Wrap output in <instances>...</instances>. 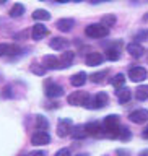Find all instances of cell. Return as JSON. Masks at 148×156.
Instances as JSON below:
<instances>
[{
    "mask_svg": "<svg viewBox=\"0 0 148 156\" xmlns=\"http://www.w3.org/2000/svg\"><path fill=\"white\" fill-rule=\"evenodd\" d=\"M85 34L88 37H93V39H101V37H106L109 34V28H106L101 23H93V24H88L85 28Z\"/></svg>",
    "mask_w": 148,
    "mask_h": 156,
    "instance_id": "1",
    "label": "cell"
},
{
    "mask_svg": "<svg viewBox=\"0 0 148 156\" xmlns=\"http://www.w3.org/2000/svg\"><path fill=\"white\" fill-rule=\"evenodd\" d=\"M103 127H104V132H107L111 136H116L117 132H119V115L116 114H111V115H106L104 120H103Z\"/></svg>",
    "mask_w": 148,
    "mask_h": 156,
    "instance_id": "2",
    "label": "cell"
},
{
    "mask_svg": "<svg viewBox=\"0 0 148 156\" xmlns=\"http://www.w3.org/2000/svg\"><path fill=\"white\" fill-rule=\"evenodd\" d=\"M90 98L91 96L88 94L86 91H75L67 98V101H68V104H72V106H86L88 101H90Z\"/></svg>",
    "mask_w": 148,
    "mask_h": 156,
    "instance_id": "3",
    "label": "cell"
},
{
    "mask_svg": "<svg viewBox=\"0 0 148 156\" xmlns=\"http://www.w3.org/2000/svg\"><path fill=\"white\" fill-rule=\"evenodd\" d=\"M107 101H109L107 94L104 91H101V93H98V94H95L93 98H90L86 107H91V109H101V107H104L107 104Z\"/></svg>",
    "mask_w": 148,
    "mask_h": 156,
    "instance_id": "4",
    "label": "cell"
},
{
    "mask_svg": "<svg viewBox=\"0 0 148 156\" xmlns=\"http://www.w3.org/2000/svg\"><path fill=\"white\" fill-rule=\"evenodd\" d=\"M31 143L34 146L49 145V143H51V135H49L46 130H38L36 133H33V136H31Z\"/></svg>",
    "mask_w": 148,
    "mask_h": 156,
    "instance_id": "5",
    "label": "cell"
},
{
    "mask_svg": "<svg viewBox=\"0 0 148 156\" xmlns=\"http://www.w3.org/2000/svg\"><path fill=\"white\" fill-rule=\"evenodd\" d=\"M72 130H73V122L70 119H60L57 124V135L59 136H67V135H72Z\"/></svg>",
    "mask_w": 148,
    "mask_h": 156,
    "instance_id": "6",
    "label": "cell"
},
{
    "mask_svg": "<svg viewBox=\"0 0 148 156\" xmlns=\"http://www.w3.org/2000/svg\"><path fill=\"white\" fill-rule=\"evenodd\" d=\"M21 52V47L16 44H8V42H2L0 44V55H18Z\"/></svg>",
    "mask_w": 148,
    "mask_h": 156,
    "instance_id": "7",
    "label": "cell"
},
{
    "mask_svg": "<svg viewBox=\"0 0 148 156\" xmlns=\"http://www.w3.org/2000/svg\"><path fill=\"white\" fill-rule=\"evenodd\" d=\"M46 94L49 98H60L63 94V88L57 83L52 81H46Z\"/></svg>",
    "mask_w": 148,
    "mask_h": 156,
    "instance_id": "8",
    "label": "cell"
},
{
    "mask_svg": "<svg viewBox=\"0 0 148 156\" xmlns=\"http://www.w3.org/2000/svg\"><path fill=\"white\" fill-rule=\"evenodd\" d=\"M129 119L134 124H145V122H148V111L146 109H137L134 112H130Z\"/></svg>",
    "mask_w": 148,
    "mask_h": 156,
    "instance_id": "9",
    "label": "cell"
},
{
    "mask_svg": "<svg viewBox=\"0 0 148 156\" xmlns=\"http://www.w3.org/2000/svg\"><path fill=\"white\" fill-rule=\"evenodd\" d=\"M129 78L132 81L139 83V81H143L146 78V70L143 67H132L129 70Z\"/></svg>",
    "mask_w": 148,
    "mask_h": 156,
    "instance_id": "10",
    "label": "cell"
},
{
    "mask_svg": "<svg viewBox=\"0 0 148 156\" xmlns=\"http://www.w3.org/2000/svg\"><path fill=\"white\" fill-rule=\"evenodd\" d=\"M85 129H86V133L93 136H101L104 133V127H103L101 122H88Z\"/></svg>",
    "mask_w": 148,
    "mask_h": 156,
    "instance_id": "11",
    "label": "cell"
},
{
    "mask_svg": "<svg viewBox=\"0 0 148 156\" xmlns=\"http://www.w3.org/2000/svg\"><path fill=\"white\" fill-rule=\"evenodd\" d=\"M49 34V29L44 26L42 23H36L33 26V31H31V36H33V39L34 41H41L42 37H46Z\"/></svg>",
    "mask_w": 148,
    "mask_h": 156,
    "instance_id": "12",
    "label": "cell"
},
{
    "mask_svg": "<svg viewBox=\"0 0 148 156\" xmlns=\"http://www.w3.org/2000/svg\"><path fill=\"white\" fill-rule=\"evenodd\" d=\"M42 65L46 68H51V70H59V68H62L60 60L54 55H44L42 57Z\"/></svg>",
    "mask_w": 148,
    "mask_h": 156,
    "instance_id": "13",
    "label": "cell"
},
{
    "mask_svg": "<svg viewBox=\"0 0 148 156\" xmlns=\"http://www.w3.org/2000/svg\"><path fill=\"white\" fill-rule=\"evenodd\" d=\"M103 62H104V57H103L99 52H90L86 55V65H90V67L101 65Z\"/></svg>",
    "mask_w": 148,
    "mask_h": 156,
    "instance_id": "14",
    "label": "cell"
},
{
    "mask_svg": "<svg viewBox=\"0 0 148 156\" xmlns=\"http://www.w3.org/2000/svg\"><path fill=\"white\" fill-rule=\"evenodd\" d=\"M127 52L130 54L134 58H139V57H142L143 55V52H145V49L140 46L139 42H130L129 46H127Z\"/></svg>",
    "mask_w": 148,
    "mask_h": 156,
    "instance_id": "15",
    "label": "cell"
},
{
    "mask_svg": "<svg viewBox=\"0 0 148 156\" xmlns=\"http://www.w3.org/2000/svg\"><path fill=\"white\" fill-rule=\"evenodd\" d=\"M49 46H51L54 51H63V49L68 47V41L63 37H52L51 42H49Z\"/></svg>",
    "mask_w": 148,
    "mask_h": 156,
    "instance_id": "16",
    "label": "cell"
},
{
    "mask_svg": "<svg viewBox=\"0 0 148 156\" xmlns=\"http://www.w3.org/2000/svg\"><path fill=\"white\" fill-rule=\"evenodd\" d=\"M116 94H117V99H119V102H122V104L129 102V101H130V98H132V93H130V90H129V88H124V86L117 88Z\"/></svg>",
    "mask_w": 148,
    "mask_h": 156,
    "instance_id": "17",
    "label": "cell"
},
{
    "mask_svg": "<svg viewBox=\"0 0 148 156\" xmlns=\"http://www.w3.org/2000/svg\"><path fill=\"white\" fill-rule=\"evenodd\" d=\"M73 24H75V21H73L72 18H62L57 21V29L62 33H68L73 28Z\"/></svg>",
    "mask_w": 148,
    "mask_h": 156,
    "instance_id": "18",
    "label": "cell"
},
{
    "mask_svg": "<svg viewBox=\"0 0 148 156\" xmlns=\"http://www.w3.org/2000/svg\"><path fill=\"white\" fill-rule=\"evenodd\" d=\"M86 80H88V76H86V73L85 72H78V73H75L72 78H70V83L75 88H80V86H83L86 83Z\"/></svg>",
    "mask_w": 148,
    "mask_h": 156,
    "instance_id": "19",
    "label": "cell"
},
{
    "mask_svg": "<svg viewBox=\"0 0 148 156\" xmlns=\"http://www.w3.org/2000/svg\"><path fill=\"white\" fill-rule=\"evenodd\" d=\"M73 58H75V52H72V51H67V52H62V55H60V65L62 68H67V67H70L72 65V62H73Z\"/></svg>",
    "mask_w": 148,
    "mask_h": 156,
    "instance_id": "20",
    "label": "cell"
},
{
    "mask_svg": "<svg viewBox=\"0 0 148 156\" xmlns=\"http://www.w3.org/2000/svg\"><path fill=\"white\" fill-rule=\"evenodd\" d=\"M86 135H88V133H86L85 125H77V127H73V130H72L73 140H81V138H85Z\"/></svg>",
    "mask_w": 148,
    "mask_h": 156,
    "instance_id": "21",
    "label": "cell"
},
{
    "mask_svg": "<svg viewBox=\"0 0 148 156\" xmlns=\"http://www.w3.org/2000/svg\"><path fill=\"white\" fill-rule=\"evenodd\" d=\"M33 18L36 20V21H47V20H51V13L46 12V10H34L33 13Z\"/></svg>",
    "mask_w": 148,
    "mask_h": 156,
    "instance_id": "22",
    "label": "cell"
},
{
    "mask_svg": "<svg viewBox=\"0 0 148 156\" xmlns=\"http://www.w3.org/2000/svg\"><path fill=\"white\" fill-rule=\"evenodd\" d=\"M24 13V7L21 3H15L12 10H10V16H13V18H18V16H21V15Z\"/></svg>",
    "mask_w": 148,
    "mask_h": 156,
    "instance_id": "23",
    "label": "cell"
},
{
    "mask_svg": "<svg viewBox=\"0 0 148 156\" xmlns=\"http://www.w3.org/2000/svg\"><path fill=\"white\" fill-rule=\"evenodd\" d=\"M119 57H121V52H119V49H114V47H109L106 51V58L107 60H119Z\"/></svg>",
    "mask_w": 148,
    "mask_h": 156,
    "instance_id": "24",
    "label": "cell"
},
{
    "mask_svg": "<svg viewBox=\"0 0 148 156\" xmlns=\"http://www.w3.org/2000/svg\"><path fill=\"white\" fill-rule=\"evenodd\" d=\"M137 99H140V101L148 99V85H142L137 88Z\"/></svg>",
    "mask_w": 148,
    "mask_h": 156,
    "instance_id": "25",
    "label": "cell"
},
{
    "mask_svg": "<svg viewBox=\"0 0 148 156\" xmlns=\"http://www.w3.org/2000/svg\"><path fill=\"white\" fill-rule=\"evenodd\" d=\"M117 21V18L114 16V15H104V16L101 18V24H104L106 28H111V26H114Z\"/></svg>",
    "mask_w": 148,
    "mask_h": 156,
    "instance_id": "26",
    "label": "cell"
},
{
    "mask_svg": "<svg viewBox=\"0 0 148 156\" xmlns=\"http://www.w3.org/2000/svg\"><path fill=\"white\" fill-rule=\"evenodd\" d=\"M36 129L38 130H47L49 129V122L46 120V117L36 115Z\"/></svg>",
    "mask_w": 148,
    "mask_h": 156,
    "instance_id": "27",
    "label": "cell"
},
{
    "mask_svg": "<svg viewBox=\"0 0 148 156\" xmlns=\"http://www.w3.org/2000/svg\"><path fill=\"white\" fill-rule=\"evenodd\" d=\"M124 83H125V76L122 75V73H117V75L111 80V85H112V86H116V88L124 86Z\"/></svg>",
    "mask_w": 148,
    "mask_h": 156,
    "instance_id": "28",
    "label": "cell"
},
{
    "mask_svg": "<svg viewBox=\"0 0 148 156\" xmlns=\"http://www.w3.org/2000/svg\"><path fill=\"white\" fill-rule=\"evenodd\" d=\"M107 75V70H103V72H98V73H91L90 75V80L93 83H101L103 81V78H104Z\"/></svg>",
    "mask_w": 148,
    "mask_h": 156,
    "instance_id": "29",
    "label": "cell"
},
{
    "mask_svg": "<svg viewBox=\"0 0 148 156\" xmlns=\"http://www.w3.org/2000/svg\"><path fill=\"white\" fill-rule=\"evenodd\" d=\"M117 138L121 140H130L132 138V133L129 132V129H125V127H122V129H119V132H117Z\"/></svg>",
    "mask_w": 148,
    "mask_h": 156,
    "instance_id": "30",
    "label": "cell"
},
{
    "mask_svg": "<svg viewBox=\"0 0 148 156\" xmlns=\"http://www.w3.org/2000/svg\"><path fill=\"white\" fill-rule=\"evenodd\" d=\"M31 70H33V73H36V75H44V73H46V67H38L36 63H33Z\"/></svg>",
    "mask_w": 148,
    "mask_h": 156,
    "instance_id": "31",
    "label": "cell"
},
{
    "mask_svg": "<svg viewBox=\"0 0 148 156\" xmlns=\"http://www.w3.org/2000/svg\"><path fill=\"white\" fill-rule=\"evenodd\" d=\"M54 156H70V150H68V148H62V150H59Z\"/></svg>",
    "mask_w": 148,
    "mask_h": 156,
    "instance_id": "32",
    "label": "cell"
},
{
    "mask_svg": "<svg viewBox=\"0 0 148 156\" xmlns=\"http://www.w3.org/2000/svg\"><path fill=\"white\" fill-rule=\"evenodd\" d=\"M28 156H46V153L44 151H31Z\"/></svg>",
    "mask_w": 148,
    "mask_h": 156,
    "instance_id": "33",
    "label": "cell"
},
{
    "mask_svg": "<svg viewBox=\"0 0 148 156\" xmlns=\"http://www.w3.org/2000/svg\"><path fill=\"white\" fill-rule=\"evenodd\" d=\"M117 154H119V156H129V151H125V150H117Z\"/></svg>",
    "mask_w": 148,
    "mask_h": 156,
    "instance_id": "34",
    "label": "cell"
},
{
    "mask_svg": "<svg viewBox=\"0 0 148 156\" xmlns=\"http://www.w3.org/2000/svg\"><path fill=\"white\" fill-rule=\"evenodd\" d=\"M140 156H148V150H143V151L140 153Z\"/></svg>",
    "mask_w": 148,
    "mask_h": 156,
    "instance_id": "35",
    "label": "cell"
},
{
    "mask_svg": "<svg viewBox=\"0 0 148 156\" xmlns=\"http://www.w3.org/2000/svg\"><path fill=\"white\" fill-rule=\"evenodd\" d=\"M143 136H145V138H148V127L143 130Z\"/></svg>",
    "mask_w": 148,
    "mask_h": 156,
    "instance_id": "36",
    "label": "cell"
},
{
    "mask_svg": "<svg viewBox=\"0 0 148 156\" xmlns=\"http://www.w3.org/2000/svg\"><path fill=\"white\" fill-rule=\"evenodd\" d=\"M56 2H59V3H65V2H68V0H56Z\"/></svg>",
    "mask_w": 148,
    "mask_h": 156,
    "instance_id": "37",
    "label": "cell"
},
{
    "mask_svg": "<svg viewBox=\"0 0 148 156\" xmlns=\"http://www.w3.org/2000/svg\"><path fill=\"white\" fill-rule=\"evenodd\" d=\"M90 2H91V3H99L101 0H90Z\"/></svg>",
    "mask_w": 148,
    "mask_h": 156,
    "instance_id": "38",
    "label": "cell"
},
{
    "mask_svg": "<svg viewBox=\"0 0 148 156\" xmlns=\"http://www.w3.org/2000/svg\"><path fill=\"white\" fill-rule=\"evenodd\" d=\"M3 3H7V0H0V5H3Z\"/></svg>",
    "mask_w": 148,
    "mask_h": 156,
    "instance_id": "39",
    "label": "cell"
},
{
    "mask_svg": "<svg viewBox=\"0 0 148 156\" xmlns=\"http://www.w3.org/2000/svg\"><path fill=\"white\" fill-rule=\"evenodd\" d=\"M143 20H145V21H148V13H146L145 16H143Z\"/></svg>",
    "mask_w": 148,
    "mask_h": 156,
    "instance_id": "40",
    "label": "cell"
},
{
    "mask_svg": "<svg viewBox=\"0 0 148 156\" xmlns=\"http://www.w3.org/2000/svg\"><path fill=\"white\" fill-rule=\"evenodd\" d=\"M77 156H88V154H85V153H81V154H77Z\"/></svg>",
    "mask_w": 148,
    "mask_h": 156,
    "instance_id": "41",
    "label": "cell"
},
{
    "mask_svg": "<svg viewBox=\"0 0 148 156\" xmlns=\"http://www.w3.org/2000/svg\"><path fill=\"white\" fill-rule=\"evenodd\" d=\"M75 2H81V0H75Z\"/></svg>",
    "mask_w": 148,
    "mask_h": 156,
    "instance_id": "42",
    "label": "cell"
}]
</instances>
